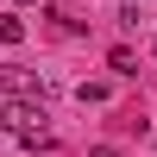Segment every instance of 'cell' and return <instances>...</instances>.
I'll return each instance as SVG.
<instances>
[{
	"instance_id": "7a4b0ae2",
	"label": "cell",
	"mask_w": 157,
	"mask_h": 157,
	"mask_svg": "<svg viewBox=\"0 0 157 157\" xmlns=\"http://www.w3.org/2000/svg\"><path fill=\"white\" fill-rule=\"evenodd\" d=\"M0 88H13V94H44V75H32V69H19V63H6V69H0Z\"/></svg>"
},
{
	"instance_id": "277c9868",
	"label": "cell",
	"mask_w": 157,
	"mask_h": 157,
	"mask_svg": "<svg viewBox=\"0 0 157 157\" xmlns=\"http://www.w3.org/2000/svg\"><path fill=\"white\" fill-rule=\"evenodd\" d=\"M75 94H82L88 107H101V101H107V82H82V88H75Z\"/></svg>"
},
{
	"instance_id": "6da1fadb",
	"label": "cell",
	"mask_w": 157,
	"mask_h": 157,
	"mask_svg": "<svg viewBox=\"0 0 157 157\" xmlns=\"http://www.w3.org/2000/svg\"><path fill=\"white\" fill-rule=\"evenodd\" d=\"M38 120H44V94L38 101H6V107H0V126H6V132H38Z\"/></svg>"
},
{
	"instance_id": "3957f363",
	"label": "cell",
	"mask_w": 157,
	"mask_h": 157,
	"mask_svg": "<svg viewBox=\"0 0 157 157\" xmlns=\"http://www.w3.org/2000/svg\"><path fill=\"white\" fill-rule=\"evenodd\" d=\"M19 38H25V25L13 19V13H0V44H19Z\"/></svg>"
},
{
	"instance_id": "5b68a950",
	"label": "cell",
	"mask_w": 157,
	"mask_h": 157,
	"mask_svg": "<svg viewBox=\"0 0 157 157\" xmlns=\"http://www.w3.org/2000/svg\"><path fill=\"white\" fill-rule=\"evenodd\" d=\"M88 157H120V151H113V145H94V151H88Z\"/></svg>"
}]
</instances>
